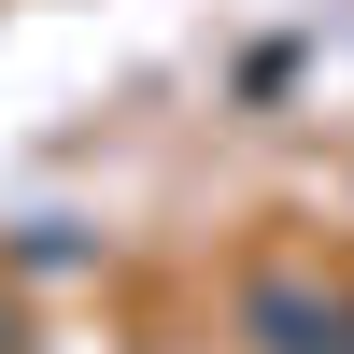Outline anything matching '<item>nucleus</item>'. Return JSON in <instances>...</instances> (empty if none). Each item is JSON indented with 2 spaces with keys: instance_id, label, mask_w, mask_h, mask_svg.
Listing matches in <instances>:
<instances>
[{
  "instance_id": "1",
  "label": "nucleus",
  "mask_w": 354,
  "mask_h": 354,
  "mask_svg": "<svg viewBox=\"0 0 354 354\" xmlns=\"http://www.w3.org/2000/svg\"><path fill=\"white\" fill-rule=\"evenodd\" d=\"M255 340L270 354H354V312L312 298V283H255Z\"/></svg>"
}]
</instances>
